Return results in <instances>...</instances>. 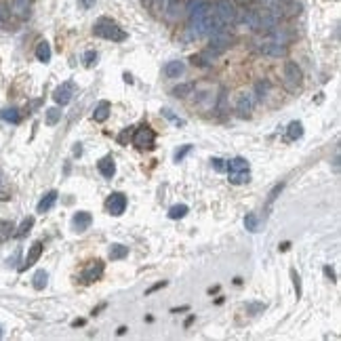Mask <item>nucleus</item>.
Returning a JSON list of instances; mask_svg holds the SVG:
<instances>
[{
  "label": "nucleus",
  "instance_id": "1",
  "mask_svg": "<svg viewBox=\"0 0 341 341\" xmlns=\"http://www.w3.org/2000/svg\"><path fill=\"white\" fill-rule=\"evenodd\" d=\"M93 32H95L99 38H105V40H114V42L126 40V32L116 21H112L108 17H99L95 21V26H93Z\"/></svg>",
  "mask_w": 341,
  "mask_h": 341
},
{
  "label": "nucleus",
  "instance_id": "16",
  "mask_svg": "<svg viewBox=\"0 0 341 341\" xmlns=\"http://www.w3.org/2000/svg\"><path fill=\"white\" fill-rule=\"evenodd\" d=\"M110 116V103L108 101H99V105L95 108V112H93V118H95L97 122H103L105 118Z\"/></svg>",
  "mask_w": 341,
  "mask_h": 341
},
{
  "label": "nucleus",
  "instance_id": "11",
  "mask_svg": "<svg viewBox=\"0 0 341 341\" xmlns=\"http://www.w3.org/2000/svg\"><path fill=\"white\" fill-rule=\"evenodd\" d=\"M240 21L244 23L246 28L257 30V28H259V11H242Z\"/></svg>",
  "mask_w": 341,
  "mask_h": 341
},
{
  "label": "nucleus",
  "instance_id": "36",
  "mask_svg": "<svg viewBox=\"0 0 341 341\" xmlns=\"http://www.w3.org/2000/svg\"><path fill=\"white\" fill-rule=\"evenodd\" d=\"M3 19H5V9L0 7V21H3Z\"/></svg>",
  "mask_w": 341,
  "mask_h": 341
},
{
  "label": "nucleus",
  "instance_id": "9",
  "mask_svg": "<svg viewBox=\"0 0 341 341\" xmlns=\"http://www.w3.org/2000/svg\"><path fill=\"white\" fill-rule=\"evenodd\" d=\"M91 221H93L91 213H87V211H78V213L74 215V219H72V226H74L76 232H85V230H89Z\"/></svg>",
  "mask_w": 341,
  "mask_h": 341
},
{
  "label": "nucleus",
  "instance_id": "25",
  "mask_svg": "<svg viewBox=\"0 0 341 341\" xmlns=\"http://www.w3.org/2000/svg\"><path fill=\"white\" fill-rule=\"evenodd\" d=\"M257 223L259 221H257V215H253V213H249L244 217V228L249 232H257Z\"/></svg>",
  "mask_w": 341,
  "mask_h": 341
},
{
  "label": "nucleus",
  "instance_id": "17",
  "mask_svg": "<svg viewBox=\"0 0 341 341\" xmlns=\"http://www.w3.org/2000/svg\"><path fill=\"white\" fill-rule=\"evenodd\" d=\"M226 171H230V173H238V171H249V162H246L244 158H234V160H230V162H228Z\"/></svg>",
  "mask_w": 341,
  "mask_h": 341
},
{
  "label": "nucleus",
  "instance_id": "30",
  "mask_svg": "<svg viewBox=\"0 0 341 341\" xmlns=\"http://www.w3.org/2000/svg\"><path fill=\"white\" fill-rule=\"evenodd\" d=\"M211 164H213V169H215L217 173H223V171H226V164H223L221 158H213V160H211Z\"/></svg>",
  "mask_w": 341,
  "mask_h": 341
},
{
  "label": "nucleus",
  "instance_id": "33",
  "mask_svg": "<svg viewBox=\"0 0 341 341\" xmlns=\"http://www.w3.org/2000/svg\"><path fill=\"white\" fill-rule=\"evenodd\" d=\"M78 5H80L82 9H91L93 5H95V0H78Z\"/></svg>",
  "mask_w": 341,
  "mask_h": 341
},
{
  "label": "nucleus",
  "instance_id": "20",
  "mask_svg": "<svg viewBox=\"0 0 341 341\" xmlns=\"http://www.w3.org/2000/svg\"><path fill=\"white\" fill-rule=\"evenodd\" d=\"M303 135V124L301 122H291L289 124V139H293V141H295V139H299Z\"/></svg>",
  "mask_w": 341,
  "mask_h": 341
},
{
  "label": "nucleus",
  "instance_id": "7",
  "mask_svg": "<svg viewBox=\"0 0 341 341\" xmlns=\"http://www.w3.org/2000/svg\"><path fill=\"white\" fill-rule=\"evenodd\" d=\"M82 280H87V282H95V280H99L101 276H103V263L101 261H93V263H89L85 269H82Z\"/></svg>",
  "mask_w": 341,
  "mask_h": 341
},
{
  "label": "nucleus",
  "instance_id": "27",
  "mask_svg": "<svg viewBox=\"0 0 341 341\" xmlns=\"http://www.w3.org/2000/svg\"><path fill=\"white\" fill-rule=\"evenodd\" d=\"M194 85H181V87H175L173 89V95H177V97H185L187 93H192Z\"/></svg>",
  "mask_w": 341,
  "mask_h": 341
},
{
  "label": "nucleus",
  "instance_id": "3",
  "mask_svg": "<svg viewBox=\"0 0 341 341\" xmlns=\"http://www.w3.org/2000/svg\"><path fill=\"white\" fill-rule=\"evenodd\" d=\"M133 144L137 146V148H148V150H152L154 148V144H156V135H154V131L152 128H148V126H141V128H137V133H135V137H133Z\"/></svg>",
  "mask_w": 341,
  "mask_h": 341
},
{
  "label": "nucleus",
  "instance_id": "2",
  "mask_svg": "<svg viewBox=\"0 0 341 341\" xmlns=\"http://www.w3.org/2000/svg\"><path fill=\"white\" fill-rule=\"evenodd\" d=\"M301 70L295 61H287L285 63V82H287V87L289 91H297L301 87Z\"/></svg>",
  "mask_w": 341,
  "mask_h": 341
},
{
  "label": "nucleus",
  "instance_id": "32",
  "mask_svg": "<svg viewBox=\"0 0 341 341\" xmlns=\"http://www.w3.org/2000/svg\"><path fill=\"white\" fill-rule=\"evenodd\" d=\"M190 150H192V146H183V148H181V150L177 152V154H175V160L179 162V160H181V158H183V156H185V154H187V152H190Z\"/></svg>",
  "mask_w": 341,
  "mask_h": 341
},
{
  "label": "nucleus",
  "instance_id": "19",
  "mask_svg": "<svg viewBox=\"0 0 341 341\" xmlns=\"http://www.w3.org/2000/svg\"><path fill=\"white\" fill-rule=\"evenodd\" d=\"M46 280H49V274L44 272V269H38L36 274H34V289H38V291H42L44 287H46Z\"/></svg>",
  "mask_w": 341,
  "mask_h": 341
},
{
  "label": "nucleus",
  "instance_id": "5",
  "mask_svg": "<svg viewBox=\"0 0 341 341\" xmlns=\"http://www.w3.org/2000/svg\"><path fill=\"white\" fill-rule=\"evenodd\" d=\"M72 95H74V85L72 82H63L61 87H57L53 91V99H55V103H59V105H67L70 101H72Z\"/></svg>",
  "mask_w": 341,
  "mask_h": 341
},
{
  "label": "nucleus",
  "instance_id": "24",
  "mask_svg": "<svg viewBox=\"0 0 341 341\" xmlns=\"http://www.w3.org/2000/svg\"><path fill=\"white\" fill-rule=\"evenodd\" d=\"M3 118L7 122H19V112L15 108H7V110H3Z\"/></svg>",
  "mask_w": 341,
  "mask_h": 341
},
{
  "label": "nucleus",
  "instance_id": "4",
  "mask_svg": "<svg viewBox=\"0 0 341 341\" xmlns=\"http://www.w3.org/2000/svg\"><path fill=\"white\" fill-rule=\"evenodd\" d=\"M105 207H108V213H110V215L120 217V215L124 213V209H126V196L120 194V192H114V194L108 198Z\"/></svg>",
  "mask_w": 341,
  "mask_h": 341
},
{
  "label": "nucleus",
  "instance_id": "37",
  "mask_svg": "<svg viewBox=\"0 0 341 341\" xmlns=\"http://www.w3.org/2000/svg\"><path fill=\"white\" fill-rule=\"evenodd\" d=\"M0 337H3V326H0Z\"/></svg>",
  "mask_w": 341,
  "mask_h": 341
},
{
  "label": "nucleus",
  "instance_id": "8",
  "mask_svg": "<svg viewBox=\"0 0 341 341\" xmlns=\"http://www.w3.org/2000/svg\"><path fill=\"white\" fill-rule=\"evenodd\" d=\"M40 255H42V242H34V244L30 246V253H28V257H26V261H23V265H21L19 269L23 272V269L32 267L34 263H36V261L40 259Z\"/></svg>",
  "mask_w": 341,
  "mask_h": 341
},
{
  "label": "nucleus",
  "instance_id": "26",
  "mask_svg": "<svg viewBox=\"0 0 341 341\" xmlns=\"http://www.w3.org/2000/svg\"><path fill=\"white\" fill-rule=\"evenodd\" d=\"M34 226V217H28V219H23V223L19 226V232H17V236H26V234L30 232V228Z\"/></svg>",
  "mask_w": 341,
  "mask_h": 341
},
{
  "label": "nucleus",
  "instance_id": "14",
  "mask_svg": "<svg viewBox=\"0 0 341 341\" xmlns=\"http://www.w3.org/2000/svg\"><path fill=\"white\" fill-rule=\"evenodd\" d=\"M55 202H57V192L51 190L49 194H44V198L38 202V207H36V209H38V213H46V211H51Z\"/></svg>",
  "mask_w": 341,
  "mask_h": 341
},
{
  "label": "nucleus",
  "instance_id": "12",
  "mask_svg": "<svg viewBox=\"0 0 341 341\" xmlns=\"http://www.w3.org/2000/svg\"><path fill=\"white\" fill-rule=\"evenodd\" d=\"M183 72H185L183 61H169L167 65H164V74H167L169 78H179Z\"/></svg>",
  "mask_w": 341,
  "mask_h": 341
},
{
  "label": "nucleus",
  "instance_id": "22",
  "mask_svg": "<svg viewBox=\"0 0 341 341\" xmlns=\"http://www.w3.org/2000/svg\"><path fill=\"white\" fill-rule=\"evenodd\" d=\"M30 9V0H13V11L17 15H26Z\"/></svg>",
  "mask_w": 341,
  "mask_h": 341
},
{
  "label": "nucleus",
  "instance_id": "29",
  "mask_svg": "<svg viewBox=\"0 0 341 341\" xmlns=\"http://www.w3.org/2000/svg\"><path fill=\"white\" fill-rule=\"evenodd\" d=\"M291 276H293V285H295V293H297V299L301 297V280H299V274L293 269L291 272Z\"/></svg>",
  "mask_w": 341,
  "mask_h": 341
},
{
  "label": "nucleus",
  "instance_id": "6",
  "mask_svg": "<svg viewBox=\"0 0 341 341\" xmlns=\"http://www.w3.org/2000/svg\"><path fill=\"white\" fill-rule=\"evenodd\" d=\"M253 105H255V95L251 91H242L236 97V112L240 114H249L253 110Z\"/></svg>",
  "mask_w": 341,
  "mask_h": 341
},
{
  "label": "nucleus",
  "instance_id": "15",
  "mask_svg": "<svg viewBox=\"0 0 341 341\" xmlns=\"http://www.w3.org/2000/svg\"><path fill=\"white\" fill-rule=\"evenodd\" d=\"M110 259L112 261H118V259H124V257L128 255V246H124V244H112L110 246Z\"/></svg>",
  "mask_w": 341,
  "mask_h": 341
},
{
  "label": "nucleus",
  "instance_id": "10",
  "mask_svg": "<svg viewBox=\"0 0 341 341\" xmlns=\"http://www.w3.org/2000/svg\"><path fill=\"white\" fill-rule=\"evenodd\" d=\"M97 169H99V173L103 175V177L112 179V177H114V173H116V164H114V158H112V156H105V158H101V160L97 162Z\"/></svg>",
  "mask_w": 341,
  "mask_h": 341
},
{
  "label": "nucleus",
  "instance_id": "21",
  "mask_svg": "<svg viewBox=\"0 0 341 341\" xmlns=\"http://www.w3.org/2000/svg\"><path fill=\"white\" fill-rule=\"evenodd\" d=\"M187 215V204H175L171 211H169V217L171 219H181Z\"/></svg>",
  "mask_w": 341,
  "mask_h": 341
},
{
  "label": "nucleus",
  "instance_id": "18",
  "mask_svg": "<svg viewBox=\"0 0 341 341\" xmlns=\"http://www.w3.org/2000/svg\"><path fill=\"white\" fill-rule=\"evenodd\" d=\"M249 179H251L249 171H238V173H230V183H234V185H242V183H246Z\"/></svg>",
  "mask_w": 341,
  "mask_h": 341
},
{
  "label": "nucleus",
  "instance_id": "35",
  "mask_svg": "<svg viewBox=\"0 0 341 341\" xmlns=\"http://www.w3.org/2000/svg\"><path fill=\"white\" fill-rule=\"evenodd\" d=\"M324 274H326V276H331V278H335V274H333V269H331V267H324Z\"/></svg>",
  "mask_w": 341,
  "mask_h": 341
},
{
  "label": "nucleus",
  "instance_id": "13",
  "mask_svg": "<svg viewBox=\"0 0 341 341\" xmlns=\"http://www.w3.org/2000/svg\"><path fill=\"white\" fill-rule=\"evenodd\" d=\"M36 59L42 63H49L51 61V44L46 40H40L36 46Z\"/></svg>",
  "mask_w": 341,
  "mask_h": 341
},
{
  "label": "nucleus",
  "instance_id": "34",
  "mask_svg": "<svg viewBox=\"0 0 341 341\" xmlns=\"http://www.w3.org/2000/svg\"><path fill=\"white\" fill-rule=\"evenodd\" d=\"M82 154V148H80V144H76V148H74V156H80Z\"/></svg>",
  "mask_w": 341,
  "mask_h": 341
},
{
  "label": "nucleus",
  "instance_id": "28",
  "mask_svg": "<svg viewBox=\"0 0 341 341\" xmlns=\"http://www.w3.org/2000/svg\"><path fill=\"white\" fill-rule=\"evenodd\" d=\"M82 61H85V65H93L97 61V53L95 51H87L85 55H82Z\"/></svg>",
  "mask_w": 341,
  "mask_h": 341
},
{
  "label": "nucleus",
  "instance_id": "23",
  "mask_svg": "<svg viewBox=\"0 0 341 341\" xmlns=\"http://www.w3.org/2000/svg\"><path fill=\"white\" fill-rule=\"evenodd\" d=\"M59 118H61V112L59 110H57V108H49V110H46V124H57V122H59Z\"/></svg>",
  "mask_w": 341,
  "mask_h": 341
},
{
  "label": "nucleus",
  "instance_id": "31",
  "mask_svg": "<svg viewBox=\"0 0 341 341\" xmlns=\"http://www.w3.org/2000/svg\"><path fill=\"white\" fill-rule=\"evenodd\" d=\"M162 116H167V118H169V120H173V122H177V124H183V120H179V118H177V116H173V112H171L169 108H164V110H162Z\"/></svg>",
  "mask_w": 341,
  "mask_h": 341
}]
</instances>
